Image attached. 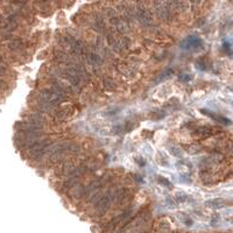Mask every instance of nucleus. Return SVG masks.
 Returning <instances> with one entry per match:
<instances>
[{
	"instance_id": "2",
	"label": "nucleus",
	"mask_w": 233,
	"mask_h": 233,
	"mask_svg": "<svg viewBox=\"0 0 233 233\" xmlns=\"http://www.w3.org/2000/svg\"><path fill=\"white\" fill-rule=\"evenodd\" d=\"M159 183L163 184L166 188H172V183H170L168 179H166L165 177H162V176H160V177H159Z\"/></svg>"
},
{
	"instance_id": "3",
	"label": "nucleus",
	"mask_w": 233,
	"mask_h": 233,
	"mask_svg": "<svg viewBox=\"0 0 233 233\" xmlns=\"http://www.w3.org/2000/svg\"><path fill=\"white\" fill-rule=\"evenodd\" d=\"M190 78H191L190 76H184V77H182V76H181V77H179V80H183V82H188V80H190Z\"/></svg>"
},
{
	"instance_id": "1",
	"label": "nucleus",
	"mask_w": 233,
	"mask_h": 233,
	"mask_svg": "<svg viewBox=\"0 0 233 233\" xmlns=\"http://www.w3.org/2000/svg\"><path fill=\"white\" fill-rule=\"evenodd\" d=\"M203 47V41L197 36H189L188 39H185L183 42L181 43V48L183 49H198Z\"/></svg>"
}]
</instances>
